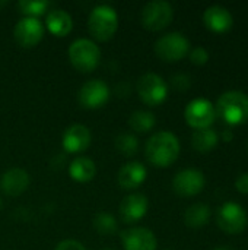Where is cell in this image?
Segmentation results:
<instances>
[{
    "label": "cell",
    "instance_id": "cell-28",
    "mask_svg": "<svg viewBox=\"0 0 248 250\" xmlns=\"http://www.w3.org/2000/svg\"><path fill=\"white\" fill-rule=\"evenodd\" d=\"M171 85L177 89V91H186L190 88L191 85V79L189 75L186 73H177L171 78Z\"/></svg>",
    "mask_w": 248,
    "mask_h": 250
},
{
    "label": "cell",
    "instance_id": "cell-34",
    "mask_svg": "<svg viewBox=\"0 0 248 250\" xmlns=\"http://www.w3.org/2000/svg\"><path fill=\"white\" fill-rule=\"evenodd\" d=\"M102 250H113V249H110V248H105V249H102Z\"/></svg>",
    "mask_w": 248,
    "mask_h": 250
},
{
    "label": "cell",
    "instance_id": "cell-24",
    "mask_svg": "<svg viewBox=\"0 0 248 250\" xmlns=\"http://www.w3.org/2000/svg\"><path fill=\"white\" fill-rule=\"evenodd\" d=\"M92 226L95 229V231L101 236H114L118 230V224H117V220L113 214L110 212H98L95 217H94V221H92Z\"/></svg>",
    "mask_w": 248,
    "mask_h": 250
},
{
    "label": "cell",
    "instance_id": "cell-12",
    "mask_svg": "<svg viewBox=\"0 0 248 250\" xmlns=\"http://www.w3.org/2000/svg\"><path fill=\"white\" fill-rule=\"evenodd\" d=\"M205 174L197 168H184L172 179V189L177 195L191 198L199 195L205 188Z\"/></svg>",
    "mask_w": 248,
    "mask_h": 250
},
{
    "label": "cell",
    "instance_id": "cell-10",
    "mask_svg": "<svg viewBox=\"0 0 248 250\" xmlns=\"http://www.w3.org/2000/svg\"><path fill=\"white\" fill-rule=\"evenodd\" d=\"M110 95L111 91L107 82H104L102 79H91L80 86L77 92V100L82 107L95 110L105 105L110 100Z\"/></svg>",
    "mask_w": 248,
    "mask_h": 250
},
{
    "label": "cell",
    "instance_id": "cell-1",
    "mask_svg": "<svg viewBox=\"0 0 248 250\" xmlns=\"http://www.w3.org/2000/svg\"><path fill=\"white\" fill-rule=\"evenodd\" d=\"M180 141L168 130H161L153 133L145 145V154L148 161L159 168L170 167L180 157Z\"/></svg>",
    "mask_w": 248,
    "mask_h": 250
},
{
    "label": "cell",
    "instance_id": "cell-33",
    "mask_svg": "<svg viewBox=\"0 0 248 250\" xmlns=\"http://www.w3.org/2000/svg\"><path fill=\"white\" fill-rule=\"evenodd\" d=\"M3 205H4V204H3V199H1V196H0V211H1V208H3Z\"/></svg>",
    "mask_w": 248,
    "mask_h": 250
},
{
    "label": "cell",
    "instance_id": "cell-3",
    "mask_svg": "<svg viewBox=\"0 0 248 250\" xmlns=\"http://www.w3.org/2000/svg\"><path fill=\"white\" fill-rule=\"evenodd\" d=\"M67 56L72 66L82 73H91L99 66L101 62V50L98 44L89 38L75 40L69 45Z\"/></svg>",
    "mask_w": 248,
    "mask_h": 250
},
{
    "label": "cell",
    "instance_id": "cell-5",
    "mask_svg": "<svg viewBox=\"0 0 248 250\" xmlns=\"http://www.w3.org/2000/svg\"><path fill=\"white\" fill-rule=\"evenodd\" d=\"M136 89L139 98L149 107H156L162 104L168 97V85L167 82L153 72L143 73L136 83Z\"/></svg>",
    "mask_w": 248,
    "mask_h": 250
},
{
    "label": "cell",
    "instance_id": "cell-16",
    "mask_svg": "<svg viewBox=\"0 0 248 250\" xmlns=\"http://www.w3.org/2000/svg\"><path fill=\"white\" fill-rule=\"evenodd\" d=\"M31 179L26 170L15 167L3 173L0 177V189L7 196H19L29 188Z\"/></svg>",
    "mask_w": 248,
    "mask_h": 250
},
{
    "label": "cell",
    "instance_id": "cell-6",
    "mask_svg": "<svg viewBox=\"0 0 248 250\" xmlns=\"http://www.w3.org/2000/svg\"><path fill=\"white\" fill-rule=\"evenodd\" d=\"M174 18V9L170 1L165 0H152L146 3L140 13L142 25L149 31H162L165 29Z\"/></svg>",
    "mask_w": 248,
    "mask_h": 250
},
{
    "label": "cell",
    "instance_id": "cell-2",
    "mask_svg": "<svg viewBox=\"0 0 248 250\" xmlns=\"http://www.w3.org/2000/svg\"><path fill=\"white\" fill-rule=\"evenodd\" d=\"M215 110L227 125H243L248 122V95L241 91H227L218 98Z\"/></svg>",
    "mask_w": 248,
    "mask_h": 250
},
{
    "label": "cell",
    "instance_id": "cell-27",
    "mask_svg": "<svg viewBox=\"0 0 248 250\" xmlns=\"http://www.w3.org/2000/svg\"><path fill=\"white\" fill-rule=\"evenodd\" d=\"M189 56H190L191 63H194V64H197V66H202V64L208 63V60H209V53H208V50H206L205 47H202V45L194 47L193 50H190Z\"/></svg>",
    "mask_w": 248,
    "mask_h": 250
},
{
    "label": "cell",
    "instance_id": "cell-8",
    "mask_svg": "<svg viewBox=\"0 0 248 250\" xmlns=\"http://www.w3.org/2000/svg\"><path fill=\"white\" fill-rule=\"evenodd\" d=\"M218 227L227 234H240L246 230L248 217L246 209L237 202H225L216 214Z\"/></svg>",
    "mask_w": 248,
    "mask_h": 250
},
{
    "label": "cell",
    "instance_id": "cell-14",
    "mask_svg": "<svg viewBox=\"0 0 248 250\" xmlns=\"http://www.w3.org/2000/svg\"><path fill=\"white\" fill-rule=\"evenodd\" d=\"M91 132L85 125L75 123L69 126L61 138V146L69 154H80L91 145Z\"/></svg>",
    "mask_w": 248,
    "mask_h": 250
},
{
    "label": "cell",
    "instance_id": "cell-22",
    "mask_svg": "<svg viewBox=\"0 0 248 250\" xmlns=\"http://www.w3.org/2000/svg\"><path fill=\"white\" fill-rule=\"evenodd\" d=\"M218 142H219L218 133L213 129H210V127L209 129L194 130V133L191 136V145L200 154L210 152L212 149L216 148Z\"/></svg>",
    "mask_w": 248,
    "mask_h": 250
},
{
    "label": "cell",
    "instance_id": "cell-29",
    "mask_svg": "<svg viewBox=\"0 0 248 250\" xmlns=\"http://www.w3.org/2000/svg\"><path fill=\"white\" fill-rule=\"evenodd\" d=\"M54 250H88L85 248L83 243L77 242V240H73V239H66V240H61Z\"/></svg>",
    "mask_w": 248,
    "mask_h": 250
},
{
    "label": "cell",
    "instance_id": "cell-9",
    "mask_svg": "<svg viewBox=\"0 0 248 250\" xmlns=\"http://www.w3.org/2000/svg\"><path fill=\"white\" fill-rule=\"evenodd\" d=\"M216 117L218 116H216L215 105L206 98L191 100L184 110V119L187 125L196 130L209 129L215 123Z\"/></svg>",
    "mask_w": 248,
    "mask_h": 250
},
{
    "label": "cell",
    "instance_id": "cell-18",
    "mask_svg": "<svg viewBox=\"0 0 248 250\" xmlns=\"http://www.w3.org/2000/svg\"><path fill=\"white\" fill-rule=\"evenodd\" d=\"M203 22L210 31L222 34L232 28L234 18L227 7L215 4L203 12Z\"/></svg>",
    "mask_w": 248,
    "mask_h": 250
},
{
    "label": "cell",
    "instance_id": "cell-17",
    "mask_svg": "<svg viewBox=\"0 0 248 250\" xmlns=\"http://www.w3.org/2000/svg\"><path fill=\"white\" fill-rule=\"evenodd\" d=\"M148 176L146 167L139 161L126 163L117 174V182L124 190H136L140 185L145 183Z\"/></svg>",
    "mask_w": 248,
    "mask_h": 250
},
{
    "label": "cell",
    "instance_id": "cell-13",
    "mask_svg": "<svg viewBox=\"0 0 248 250\" xmlns=\"http://www.w3.org/2000/svg\"><path fill=\"white\" fill-rule=\"evenodd\" d=\"M124 250H156L158 240L152 230L146 227H130L121 233Z\"/></svg>",
    "mask_w": 248,
    "mask_h": 250
},
{
    "label": "cell",
    "instance_id": "cell-4",
    "mask_svg": "<svg viewBox=\"0 0 248 250\" xmlns=\"http://www.w3.org/2000/svg\"><path fill=\"white\" fill-rule=\"evenodd\" d=\"M88 29L96 41H108L118 29V15L110 4L95 6L88 18Z\"/></svg>",
    "mask_w": 248,
    "mask_h": 250
},
{
    "label": "cell",
    "instance_id": "cell-7",
    "mask_svg": "<svg viewBox=\"0 0 248 250\" xmlns=\"http://www.w3.org/2000/svg\"><path fill=\"white\" fill-rule=\"evenodd\" d=\"M155 53L165 62H180L190 53V41L181 32H168L156 40Z\"/></svg>",
    "mask_w": 248,
    "mask_h": 250
},
{
    "label": "cell",
    "instance_id": "cell-20",
    "mask_svg": "<svg viewBox=\"0 0 248 250\" xmlns=\"http://www.w3.org/2000/svg\"><path fill=\"white\" fill-rule=\"evenodd\" d=\"M69 174L70 177L77 183H86L91 182L96 174V166L95 163L85 155H79L69 164Z\"/></svg>",
    "mask_w": 248,
    "mask_h": 250
},
{
    "label": "cell",
    "instance_id": "cell-26",
    "mask_svg": "<svg viewBox=\"0 0 248 250\" xmlns=\"http://www.w3.org/2000/svg\"><path fill=\"white\" fill-rule=\"evenodd\" d=\"M20 12L29 18H38L45 13L47 7L50 6V1L47 0H20L18 3Z\"/></svg>",
    "mask_w": 248,
    "mask_h": 250
},
{
    "label": "cell",
    "instance_id": "cell-32",
    "mask_svg": "<svg viewBox=\"0 0 248 250\" xmlns=\"http://www.w3.org/2000/svg\"><path fill=\"white\" fill-rule=\"evenodd\" d=\"M212 250H232L231 248H228V246H218V248H213Z\"/></svg>",
    "mask_w": 248,
    "mask_h": 250
},
{
    "label": "cell",
    "instance_id": "cell-15",
    "mask_svg": "<svg viewBox=\"0 0 248 250\" xmlns=\"http://www.w3.org/2000/svg\"><path fill=\"white\" fill-rule=\"evenodd\" d=\"M148 208L149 202L143 193H130L120 204V217L126 224H134L146 215Z\"/></svg>",
    "mask_w": 248,
    "mask_h": 250
},
{
    "label": "cell",
    "instance_id": "cell-21",
    "mask_svg": "<svg viewBox=\"0 0 248 250\" xmlns=\"http://www.w3.org/2000/svg\"><path fill=\"white\" fill-rule=\"evenodd\" d=\"M210 220V208L206 204H193L184 212V223L187 227L200 229L206 226Z\"/></svg>",
    "mask_w": 248,
    "mask_h": 250
},
{
    "label": "cell",
    "instance_id": "cell-25",
    "mask_svg": "<svg viewBox=\"0 0 248 250\" xmlns=\"http://www.w3.org/2000/svg\"><path fill=\"white\" fill-rule=\"evenodd\" d=\"M115 149L124 157H133L139 151V139L129 132L120 133L114 141Z\"/></svg>",
    "mask_w": 248,
    "mask_h": 250
},
{
    "label": "cell",
    "instance_id": "cell-30",
    "mask_svg": "<svg viewBox=\"0 0 248 250\" xmlns=\"http://www.w3.org/2000/svg\"><path fill=\"white\" fill-rule=\"evenodd\" d=\"M235 188L240 193L248 195V173H243L238 176V179L235 182Z\"/></svg>",
    "mask_w": 248,
    "mask_h": 250
},
{
    "label": "cell",
    "instance_id": "cell-19",
    "mask_svg": "<svg viewBox=\"0 0 248 250\" xmlns=\"http://www.w3.org/2000/svg\"><path fill=\"white\" fill-rule=\"evenodd\" d=\"M45 26L54 37H66L73 29V19L64 9H51L45 18Z\"/></svg>",
    "mask_w": 248,
    "mask_h": 250
},
{
    "label": "cell",
    "instance_id": "cell-11",
    "mask_svg": "<svg viewBox=\"0 0 248 250\" xmlns=\"http://www.w3.org/2000/svg\"><path fill=\"white\" fill-rule=\"evenodd\" d=\"M45 28L38 18L23 16L13 28V37L16 42L23 48H32L42 40Z\"/></svg>",
    "mask_w": 248,
    "mask_h": 250
},
{
    "label": "cell",
    "instance_id": "cell-31",
    "mask_svg": "<svg viewBox=\"0 0 248 250\" xmlns=\"http://www.w3.org/2000/svg\"><path fill=\"white\" fill-rule=\"evenodd\" d=\"M222 138H224V141H225V142H229V141L234 138V133H232L229 129H227V130H224V133H222Z\"/></svg>",
    "mask_w": 248,
    "mask_h": 250
},
{
    "label": "cell",
    "instance_id": "cell-23",
    "mask_svg": "<svg viewBox=\"0 0 248 250\" xmlns=\"http://www.w3.org/2000/svg\"><path fill=\"white\" fill-rule=\"evenodd\" d=\"M129 126L132 130L137 133H148L156 125V117L152 111L148 110H136L129 117Z\"/></svg>",
    "mask_w": 248,
    "mask_h": 250
}]
</instances>
